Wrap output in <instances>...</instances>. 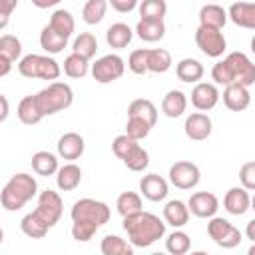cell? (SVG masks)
Returning <instances> with one entry per match:
<instances>
[{"label":"cell","mask_w":255,"mask_h":255,"mask_svg":"<svg viewBox=\"0 0 255 255\" xmlns=\"http://www.w3.org/2000/svg\"><path fill=\"white\" fill-rule=\"evenodd\" d=\"M124 231L133 247H149L165 235V221L147 211H135L124 215Z\"/></svg>","instance_id":"6da1fadb"},{"label":"cell","mask_w":255,"mask_h":255,"mask_svg":"<svg viewBox=\"0 0 255 255\" xmlns=\"http://www.w3.org/2000/svg\"><path fill=\"white\" fill-rule=\"evenodd\" d=\"M211 78L215 84L221 86L241 84L249 88L255 84V64L243 52H229L223 60L213 64Z\"/></svg>","instance_id":"7a4b0ae2"},{"label":"cell","mask_w":255,"mask_h":255,"mask_svg":"<svg viewBox=\"0 0 255 255\" xmlns=\"http://www.w3.org/2000/svg\"><path fill=\"white\" fill-rule=\"evenodd\" d=\"M36 193H38V183H36L34 175L20 171V173L12 175L6 181V185L2 187V191H0V203H2V207L6 211H18L32 197H36Z\"/></svg>","instance_id":"3957f363"},{"label":"cell","mask_w":255,"mask_h":255,"mask_svg":"<svg viewBox=\"0 0 255 255\" xmlns=\"http://www.w3.org/2000/svg\"><path fill=\"white\" fill-rule=\"evenodd\" d=\"M34 102L40 114L46 118V116H54L58 112L68 110L74 104V92L66 82H50L46 88L34 94Z\"/></svg>","instance_id":"277c9868"},{"label":"cell","mask_w":255,"mask_h":255,"mask_svg":"<svg viewBox=\"0 0 255 255\" xmlns=\"http://www.w3.org/2000/svg\"><path fill=\"white\" fill-rule=\"evenodd\" d=\"M110 215L112 213H110L108 203L92 199V197L78 199L70 211L72 223H84V225H90L94 229H100L102 225H106L110 221Z\"/></svg>","instance_id":"5b68a950"},{"label":"cell","mask_w":255,"mask_h":255,"mask_svg":"<svg viewBox=\"0 0 255 255\" xmlns=\"http://www.w3.org/2000/svg\"><path fill=\"white\" fill-rule=\"evenodd\" d=\"M18 72L24 78H38V80H58L62 74L60 64L52 56H42V54H28L20 58L18 62Z\"/></svg>","instance_id":"8992f818"},{"label":"cell","mask_w":255,"mask_h":255,"mask_svg":"<svg viewBox=\"0 0 255 255\" xmlns=\"http://www.w3.org/2000/svg\"><path fill=\"white\" fill-rule=\"evenodd\" d=\"M207 235L213 239L215 245H219V247H223V249H233V247H237V245L241 243V239H243L241 231H239L233 223H229V221L223 219V217H215V215L209 217Z\"/></svg>","instance_id":"52a82bcc"},{"label":"cell","mask_w":255,"mask_h":255,"mask_svg":"<svg viewBox=\"0 0 255 255\" xmlns=\"http://www.w3.org/2000/svg\"><path fill=\"white\" fill-rule=\"evenodd\" d=\"M124 72H126V62L118 54H106L92 64V78L98 84L116 82L124 76Z\"/></svg>","instance_id":"ba28073f"},{"label":"cell","mask_w":255,"mask_h":255,"mask_svg":"<svg viewBox=\"0 0 255 255\" xmlns=\"http://www.w3.org/2000/svg\"><path fill=\"white\" fill-rule=\"evenodd\" d=\"M62 211H64V201H62V197H60L58 191H52V189L40 191L34 213H36L50 229L60 221Z\"/></svg>","instance_id":"9c48e42d"},{"label":"cell","mask_w":255,"mask_h":255,"mask_svg":"<svg viewBox=\"0 0 255 255\" xmlns=\"http://www.w3.org/2000/svg\"><path fill=\"white\" fill-rule=\"evenodd\" d=\"M195 44L209 58L223 56V52L227 48V40H225L221 28H209V26H199L195 30Z\"/></svg>","instance_id":"30bf717a"},{"label":"cell","mask_w":255,"mask_h":255,"mask_svg":"<svg viewBox=\"0 0 255 255\" xmlns=\"http://www.w3.org/2000/svg\"><path fill=\"white\" fill-rule=\"evenodd\" d=\"M201 179V171L193 161H175L169 167V181L177 189H193Z\"/></svg>","instance_id":"8fae6325"},{"label":"cell","mask_w":255,"mask_h":255,"mask_svg":"<svg viewBox=\"0 0 255 255\" xmlns=\"http://www.w3.org/2000/svg\"><path fill=\"white\" fill-rule=\"evenodd\" d=\"M187 209L189 213H193L195 217H201V219H209L217 213L219 209V199L215 193L211 191H197V193H191L189 201H187Z\"/></svg>","instance_id":"7c38bea8"},{"label":"cell","mask_w":255,"mask_h":255,"mask_svg":"<svg viewBox=\"0 0 255 255\" xmlns=\"http://www.w3.org/2000/svg\"><path fill=\"white\" fill-rule=\"evenodd\" d=\"M219 102V90L215 84L209 82H197L191 90V104L199 112H209Z\"/></svg>","instance_id":"4fadbf2b"},{"label":"cell","mask_w":255,"mask_h":255,"mask_svg":"<svg viewBox=\"0 0 255 255\" xmlns=\"http://www.w3.org/2000/svg\"><path fill=\"white\" fill-rule=\"evenodd\" d=\"M183 129H185V135L193 141H203L211 135V129H213V124H211V118L203 112H193L185 118V124H183Z\"/></svg>","instance_id":"5bb4252c"},{"label":"cell","mask_w":255,"mask_h":255,"mask_svg":"<svg viewBox=\"0 0 255 255\" xmlns=\"http://www.w3.org/2000/svg\"><path fill=\"white\" fill-rule=\"evenodd\" d=\"M139 191L149 201H163L169 193V183L157 173H147L139 179Z\"/></svg>","instance_id":"9a60e30c"},{"label":"cell","mask_w":255,"mask_h":255,"mask_svg":"<svg viewBox=\"0 0 255 255\" xmlns=\"http://www.w3.org/2000/svg\"><path fill=\"white\" fill-rule=\"evenodd\" d=\"M223 104L231 112H243L251 104V94L247 86L241 84H229L223 90Z\"/></svg>","instance_id":"2e32d148"},{"label":"cell","mask_w":255,"mask_h":255,"mask_svg":"<svg viewBox=\"0 0 255 255\" xmlns=\"http://www.w3.org/2000/svg\"><path fill=\"white\" fill-rule=\"evenodd\" d=\"M223 207L231 215H243L251 207V195L245 187H231L223 197Z\"/></svg>","instance_id":"e0dca14e"},{"label":"cell","mask_w":255,"mask_h":255,"mask_svg":"<svg viewBox=\"0 0 255 255\" xmlns=\"http://www.w3.org/2000/svg\"><path fill=\"white\" fill-rule=\"evenodd\" d=\"M84 149H86V141H84V137H82L80 133H76V131H68V133H64V135L58 139V155L64 157V159L74 161V159L82 157Z\"/></svg>","instance_id":"ac0fdd59"},{"label":"cell","mask_w":255,"mask_h":255,"mask_svg":"<svg viewBox=\"0 0 255 255\" xmlns=\"http://www.w3.org/2000/svg\"><path fill=\"white\" fill-rule=\"evenodd\" d=\"M227 18L239 28L253 30L255 28V4H251V2H233L227 10Z\"/></svg>","instance_id":"d6986e66"},{"label":"cell","mask_w":255,"mask_h":255,"mask_svg":"<svg viewBox=\"0 0 255 255\" xmlns=\"http://www.w3.org/2000/svg\"><path fill=\"white\" fill-rule=\"evenodd\" d=\"M163 221H165V225H171L173 229H179V227L187 225V221H189L187 203H183L181 199L167 201L165 207H163Z\"/></svg>","instance_id":"ffe728a7"},{"label":"cell","mask_w":255,"mask_h":255,"mask_svg":"<svg viewBox=\"0 0 255 255\" xmlns=\"http://www.w3.org/2000/svg\"><path fill=\"white\" fill-rule=\"evenodd\" d=\"M205 74V68L195 58H183L175 64V76L185 84H197Z\"/></svg>","instance_id":"44dd1931"},{"label":"cell","mask_w":255,"mask_h":255,"mask_svg":"<svg viewBox=\"0 0 255 255\" xmlns=\"http://www.w3.org/2000/svg\"><path fill=\"white\" fill-rule=\"evenodd\" d=\"M82 181V169L76 163H66L56 171V185L62 191H74Z\"/></svg>","instance_id":"7402d4cb"},{"label":"cell","mask_w":255,"mask_h":255,"mask_svg":"<svg viewBox=\"0 0 255 255\" xmlns=\"http://www.w3.org/2000/svg\"><path fill=\"white\" fill-rule=\"evenodd\" d=\"M227 22V10L219 4H205L199 10V26H209V28H223Z\"/></svg>","instance_id":"603a6c76"},{"label":"cell","mask_w":255,"mask_h":255,"mask_svg":"<svg viewBox=\"0 0 255 255\" xmlns=\"http://www.w3.org/2000/svg\"><path fill=\"white\" fill-rule=\"evenodd\" d=\"M187 110V96L181 90H169L161 100V112L167 118H179Z\"/></svg>","instance_id":"cb8c5ba5"},{"label":"cell","mask_w":255,"mask_h":255,"mask_svg":"<svg viewBox=\"0 0 255 255\" xmlns=\"http://www.w3.org/2000/svg\"><path fill=\"white\" fill-rule=\"evenodd\" d=\"M131 38H133V32H131V28H129L128 24H124V22H116V24H112V26L106 30V42H108L110 48H116V50L126 48V46L131 42Z\"/></svg>","instance_id":"d4e9b609"},{"label":"cell","mask_w":255,"mask_h":255,"mask_svg":"<svg viewBox=\"0 0 255 255\" xmlns=\"http://www.w3.org/2000/svg\"><path fill=\"white\" fill-rule=\"evenodd\" d=\"M48 26H50L54 32H58L60 36H64V38H70V36L74 34V30H76V22H74L72 12H70V10H64V8L52 12Z\"/></svg>","instance_id":"484cf974"},{"label":"cell","mask_w":255,"mask_h":255,"mask_svg":"<svg viewBox=\"0 0 255 255\" xmlns=\"http://www.w3.org/2000/svg\"><path fill=\"white\" fill-rule=\"evenodd\" d=\"M135 34L143 42H157L165 36V24L163 20H141L135 24Z\"/></svg>","instance_id":"4316f807"},{"label":"cell","mask_w":255,"mask_h":255,"mask_svg":"<svg viewBox=\"0 0 255 255\" xmlns=\"http://www.w3.org/2000/svg\"><path fill=\"white\" fill-rule=\"evenodd\" d=\"M58 157L46 149H40L32 155V169L42 175V177H48V175H54L58 171Z\"/></svg>","instance_id":"83f0119b"},{"label":"cell","mask_w":255,"mask_h":255,"mask_svg":"<svg viewBox=\"0 0 255 255\" xmlns=\"http://www.w3.org/2000/svg\"><path fill=\"white\" fill-rule=\"evenodd\" d=\"M128 116L141 118V120H145L149 126H155V122H157V108L153 106L151 100L137 98V100H133V102L128 106Z\"/></svg>","instance_id":"f1b7e54d"},{"label":"cell","mask_w":255,"mask_h":255,"mask_svg":"<svg viewBox=\"0 0 255 255\" xmlns=\"http://www.w3.org/2000/svg\"><path fill=\"white\" fill-rule=\"evenodd\" d=\"M40 46L46 54H60L68 46V38L54 32L50 26H44L40 32Z\"/></svg>","instance_id":"f546056e"},{"label":"cell","mask_w":255,"mask_h":255,"mask_svg":"<svg viewBox=\"0 0 255 255\" xmlns=\"http://www.w3.org/2000/svg\"><path fill=\"white\" fill-rule=\"evenodd\" d=\"M173 60H171V54L163 48H151L147 50V72H153V74H165L169 68H171Z\"/></svg>","instance_id":"4dcf8cb0"},{"label":"cell","mask_w":255,"mask_h":255,"mask_svg":"<svg viewBox=\"0 0 255 255\" xmlns=\"http://www.w3.org/2000/svg\"><path fill=\"white\" fill-rule=\"evenodd\" d=\"M16 114H18V120H20L22 124H26V126H36V124H40L42 118H44V116L40 114L36 102H34V96L22 98L20 104H18Z\"/></svg>","instance_id":"1f68e13d"},{"label":"cell","mask_w":255,"mask_h":255,"mask_svg":"<svg viewBox=\"0 0 255 255\" xmlns=\"http://www.w3.org/2000/svg\"><path fill=\"white\" fill-rule=\"evenodd\" d=\"M20 229H22V233L28 235L30 239H42V237H46V233H48L50 227H48L34 211H30V213H26V215L22 217Z\"/></svg>","instance_id":"d6a6232c"},{"label":"cell","mask_w":255,"mask_h":255,"mask_svg":"<svg viewBox=\"0 0 255 255\" xmlns=\"http://www.w3.org/2000/svg\"><path fill=\"white\" fill-rule=\"evenodd\" d=\"M62 70H64V74L68 78L80 80V78H84L90 72V60H86V58H82V56H78V54L72 52L70 56H66Z\"/></svg>","instance_id":"836d02e7"},{"label":"cell","mask_w":255,"mask_h":255,"mask_svg":"<svg viewBox=\"0 0 255 255\" xmlns=\"http://www.w3.org/2000/svg\"><path fill=\"white\" fill-rule=\"evenodd\" d=\"M122 161H124V165L128 167V169H131V171H143L147 165H149V153H147V149H143L141 145H139V141L122 157Z\"/></svg>","instance_id":"e575fe53"},{"label":"cell","mask_w":255,"mask_h":255,"mask_svg":"<svg viewBox=\"0 0 255 255\" xmlns=\"http://www.w3.org/2000/svg\"><path fill=\"white\" fill-rule=\"evenodd\" d=\"M100 251L104 255H131L133 253V245L128 243L126 239H122L120 235H106L102 239Z\"/></svg>","instance_id":"d590c367"},{"label":"cell","mask_w":255,"mask_h":255,"mask_svg":"<svg viewBox=\"0 0 255 255\" xmlns=\"http://www.w3.org/2000/svg\"><path fill=\"white\" fill-rule=\"evenodd\" d=\"M72 52L86 58V60H92L98 52V40L92 32H82L80 36H76L74 40V46H72Z\"/></svg>","instance_id":"8d00e7d4"},{"label":"cell","mask_w":255,"mask_h":255,"mask_svg":"<svg viewBox=\"0 0 255 255\" xmlns=\"http://www.w3.org/2000/svg\"><path fill=\"white\" fill-rule=\"evenodd\" d=\"M116 209L118 213L124 217V215H129V213H135V211H141L143 209V203H141V197L139 193L135 191H124L118 195L116 199Z\"/></svg>","instance_id":"74e56055"},{"label":"cell","mask_w":255,"mask_h":255,"mask_svg":"<svg viewBox=\"0 0 255 255\" xmlns=\"http://www.w3.org/2000/svg\"><path fill=\"white\" fill-rule=\"evenodd\" d=\"M106 10H108V0H88L82 8V18L86 24L94 26L104 20Z\"/></svg>","instance_id":"f35d334b"},{"label":"cell","mask_w":255,"mask_h":255,"mask_svg":"<svg viewBox=\"0 0 255 255\" xmlns=\"http://www.w3.org/2000/svg\"><path fill=\"white\" fill-rule=\"evenodd\" d=\"M189 247H191V239H189V235H187L185 231L175 229V231L169 233L167 239H165V249H167L171 255H183V253L189 251Z\"/></svg>","instance_id":"ab89813d"},{"label":"cell","mask_w":255,"mask_h":255,"mask_svg":"<svg viewBox=\"0 0 255 255\" xmlns=\"http://www.w3.org/2000/svg\"><path fill=\"white\" fill-rule=\"evenodd\" d=\"M0 56L10 60L12 64L16 60H20V56H22V42H20V38H16L14 34L0 36Z\"/></svg>","instance_id":"60d3db41"},{"label":"cell","mask_w":255,"mask_h":255,"mask_svg":"<svg viewBox=\"0 0 255 255\" xmlns=\"http://www.w3.org/2000/svg\"><path fill=\"white\" fill-rule=\"evenodd\" d=\"M165 12H167L165 0H141L139 4L141 20H163Z\"/></svg>","instance_id":"b9f144b4"},{"label":"cell","mask_w":255,"mask_h":255,"mask_svg":"<svg viewBox=\"0 0 255 255\" xmlns=\"http://www.w3.org/2000/svg\"><path fill=\"white\" fill-rule=\"evenodd\" d=\"M151 128L153 126H149L145 120H141V118H133V116H128V122H126V133L129 135V137H133V139H143V137H147L149 135V131H151Z\"/></svg>","instance_id":"7bdbcfd3"},{"label":"cell","mask_w":255,"mask_h":255,"mask_svg":"<svg viewBox=\"0 0 255 255\" xmlns=\"http://www.w3.org/2000/svg\"><path fill=\"white\" fill-rule=\"evenodd\" d=\"M128 68L137 74V76H143L147 74V48H139V50H133L128 58Z\"/></svg>","instance_id":"ee69618b"},{"label":"cell","mask_w":255,"mask_h":255,"mask_svg":"<svg viewBox=\"0 0 255 255\" xmlns=\"http://www.w3.org/2000/svg\"><path fill=\"white\" fill-rule=\"evenodd\" d=\"M137 143V139H133V137H129L128 133H122V135H118V137H114V141H112V151L116 153V157H124L133 145Z\"/></svg>","instance_id":"f6af8a7d"},{"label":"cell","mask_w":255,"mask_h":255,"mask_svg":"<svg viewBox=\"0 0 255 255\" xmlns=\"http://www.w3.org/2000/svg\"><path fill=\"white\" fill-rule=\"evenodd\" d=\"M239 183L247 191L255 189V161H247V163L241 165V169H239Z\"/></svg>","instance_id":"bcb514c9"},{"label":"cell","mask_w":255,"mask_h":255,"mask_svg":"<svg viewBox=\"0 0 255 255\" xmlns=\"http://www.w3.org/2000/svg\"><path fill=\"white\" fill-rule=\"evenodd\" d=\"M18 0H0V30H4L10 22L12 12L16 10Z\"/></svg>","instance_id":"7dc6e473"},{"label":"cell","mask_w":255,"mask_h":255,"mask_svg":"<svg viewBox=\"0 0 255 255\" xmlns=\"http://www.w3.org/2000/svg\"><path fill=\"white\" fill-rule=\"evenodd\" d=\"M108 2L120 14H128V12H131V10L137 8V0H108Z\"/></svg>","instance_id":"c3c4849f"},{"label":"cell","mask_w":255,"mask_h":255,"mask_svg":"<svg viewBox=\"0 0 255 255\" xmlns=\"http://www.w3.org/2000/svg\"><path fill=\"white\" fill-rule=\"evenodd\" d=\"M8 114H10V104H8L6 96H2V94H0V124H2V122H6Z\"/></svg>","instance_id":"681fc988"},{"label":"cell","mask_w":255,"mask_h":255,"mask_svg":"<svg viewBox=\"0 0 255 255\" xmlns=\"http://www.w3.org/2000/svg\"><path fill=\"white\" fill-rule=\"evenodd\" d=\"M62 0H32V4L36 6V8H40V10H46V8H52V6H56V4H60Z\"/></svg>","instance_id":"f907efd6"},{"label":"cell","mask_w":255,"mask_h":255,"mask_svg":"<svg viewBox=\"0 0 255 255\" xmlns=\"http://www.w3.org/2000/svg\"><path fill=\"white\" fill-rule=\"evenodd\" d=\"M10 70H12V62H10V60H6L4 56H0V78L8 76V74H10Z\"/></svg>","instance_id":"816d5d0a"},{"label":"cell","mask_w":255,"mask_h":255,"mask_svg":"<svg viewBox=\"0 0 255 255\" xmlns=\"http://www.w3.org/2000/svg\"><path fill=\"white\" fill-rule=\"evenodd\" d=\"M253 227H255V219H251V221L247 223V239H251V241H255V235H253Z\"/></svg>","instance_id":"f5cc1de1"},{"label":"cell","mask_w":255,"mask_h":255,"mask_svg":"<svg viewBox=\"0 0 255 255\" xmlns=\"http://www.w3.org/2000/svg\"><path fill=\"white\" fill-rule=\"evenodd\" d=\"M4 241V231H2V227H0V243Z\"/></svg>","instance_id":"db71d44e"}]
</instances>
